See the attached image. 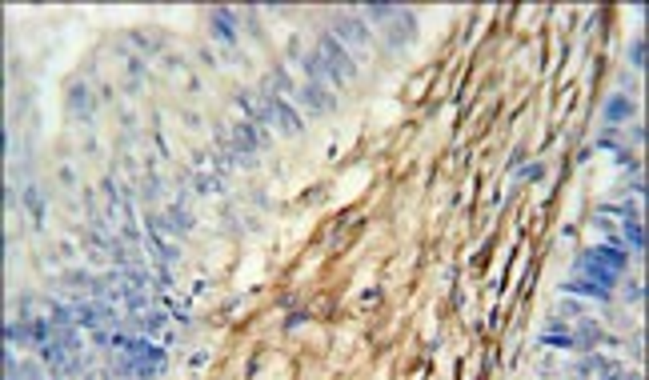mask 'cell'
Here are the masks:
<instances>
[{
	"label": "cell",
	"instance_id": "5bb4252c",
	"mask_svg": "<svg viewBox=\"0 0 649 380\" xmlns=\"http://www.w3.org/2000/svg\"><path fill=\"white\" fill-rule=\"evenodd\" d=\"M601 112H605V121H609V124H625L629 116H633V100H629V97H609Z\"/></svg>",
	"mask_w": 649,
	"mask_h": 380
},
{
	"label": "cell",
	"instance_id": "9a60e30c",
	"mask_svg": "<svg viewBox=\"0 0 649 380\" xmlns=\"http://www.w3.org/2000/svg\"><path fill=\"white\" fill-rule=\"evenodd\" d=\"M149 245H152V252H157V260H161V264H176V260H181V248L169 245L161 233H149Z\"/></svg>",
	"mask_w": 649,
	"mask_h": 380
},
{
	"label": "cell",
	"instance_id": "30bf717a",
	"mask_svg": "<svg viewBox=\"0 0 649 380\" xmlns=\"http://www.w3.org/2000/svg\"><path fill=\"white\" fill-rule=\"evenodd\" d=\"M73 312H76V324H80V329H92V332H97L104 320H113V308L97 305V300H88V305H73Z\"/></svg>",
	"mask_w": 649,
	"mask_h": 380
},
{
	"label": "cell",
	"instance_id": "7a4b0ae2",
	"mask_svg": "<svg viewBox=\"0 0 649 380\" xmlns=\"http://www.w3.org/2000/svg\"><path fill=\"white\" fill-rule=\"evenodd\" d=\"M317 52H321L324 64H329L341 80H353V76H357V61H353V52L345 49L333 32H321V37H317Z\"/></svg>",
	"mask_w": 649,
	"mask_h": 380
},
{
	"label": "cell",
	"instance_id": "6da1fadb",
	"mask_svg": "<svg viewBox=\"0 0 649 380\" xmlns=\"http://www.w3.org/2000/svg\"><path fill=\"white\" fill-rule=\"evenodd\" d=\"M261 104H265L269 124H277L285 136H301V133H305V121L293 112V104H289L285 97H277V92H269V88H265V92H261Z\"/></svg>",
	"mask_w": 649,
	"mask_h": 380
},
{
	"label": "cell",
	"instance_id": "277c9868",
	"mask_svg": "<svg viewBox=\"0 0 649 380\" xmlns=\"http://www.w3.org/2000/svg\"><path fill=\"white\" fill-rule=\"evenodd\" d=\"M4 341H8V344H25V341L49 344V341H56V336H52V320L28 317V320H16V324H8V329H4Z\"/></svg>",
	"mask_w": 649,
	"mask_h": 380
},
{
	"label": "cell",
	"instance_id": "52a82bcc",
	"mask_svg": "<svg viewBox=\"0 0 649 380\" xmlns=\"http://www.w3.org/2000/svg\"><path fill=\"white\" fill-rule=\"evenodd\" d=\"M577 272L586 276V281H593V284H601V288H609L613 293V284H617V272L609 269V264H601L593 252H586V257H577Z\"/></svg>",
	"mask_w": 649,
	"mask_h": 380
},
{
	"label": "cell",
	"instance_id": "2e32d148",
	"mask_svg": "<svg viewBox=\"0 0 649 380\" xmlns=\"http://www.w3.org/2000/svg\"><path fill=\"white\" fill-rule=\"evenodd\" d=\"M25 209H28V216L37 224H44V192H40L37 184H28L25 188Z\"/></svg>",
	"mask_w": 649,
	"mask_h": 380
},
{
	"label": "cell",
	"instance_id": "ac0fdd59",
	"mask_svg": "<svg viewBox=\"0 0 649 380\" xmlns=\"http://www.w3.org/2000/svg\"><path fill=\"white\" fill-rule=\"evenodd\" d=\"M541 344H545V348H577V344H574V332H545V336H541Z\"/></svg>",
	"mask_w": 649,
	"mask_h": 380
},
{
	"label": "cell",
	"instance_id": "4fadbf2b",
	"mask_svg": "<svg viewBox=\"0 0 649 380\" xmlns=\"http://www.w3.org/2000/svg\"><path fill=\"white\" fill-rule=\"evenodd\" d=\"M593 257L601 260V264H609L617 276L625 272V264H629V252H625V245H598V248H589Z\"/></svg>",
	"mask_w": 649,
	"mask_h": 380
},
{
	"label": "cell",
	"instance_id": "9c48e42d",
	"mask_svg": "<svg viewBox=\"0 0 649 380\" xmlns=\"http://www.w3.org/2000/svg\"><path fill=\"white\" fill-rule=\"evenodd\" d=\"M209 28L212 37L229 44V49H237V13H229V8H212L209 13Z\"/></svg>",
	"mask_w": 649,
	"mask_h": 380
},
{
	"label": "cell",
	"instance_id": "8992f818",
	"mask_svg": "<svg viewBox=\"0 0 649 380\" xmlns=\"http://www.w3.org/2000/svg\"><path fill=\"white\" fill-rule=\"evenodd\" d=\"M301 68L309 73V85H324V88H329V85H345V80L324 64L321 52H301Z\"/></svg>",
	"mask_w": 649,
	"mask_h": 380
},
{
	"label": "cell",
	"instance_id": "8fae6325",
	"mask_svg": "<svg viewBox=\"0 0 649 380\" xmlns=\"http://www.w3.org/2000/svg\"><path fill=\"white\" fill-rule=\"evenodd\" d=\"M562 293H569V296H586V300H609V288H601V284H593V281H586V276H574V281H565L562 284Z\"/></svg>",
	"mask_w": 649,
	"mask_h": 380
},
{
	"label": "cell",
	"instance_id": "7c38bea8",
	"mask_svg": "<svg viewBox=\"0 0 649 380\" xmlns=\"http://www.w3.org/2000/svg\"><path fill=\"white\" fill-rule=\"evenodd\" d=\"M92 104H97V100H92V92H88L85 85L68 88V112H73L76 121H92Z\"/></svg>",
	"mask_w": 649,
	"mask_h": 380
},
{
	"label": "cell",
	"instance_id": "5b68a950",
	"mask_svg": "<svg viewBox=\"0 0 649 380\" xmlns=\"http://www.w3.org/2000/svg\"><path fill=\"white\" fill-rule=\"evenodd\" d=\"M293 100H297V104H305L309 112H333V109H337V97H333L324 85H301Z\"/></svg>",
	"mask_w": 649,
	"mask_h": 380
},
{
	"label": "cell",
	"instance_id": "d6986e66",
	"mask_svg": "<svg viewBox=\"0 0 649 380\" xmlns=\"http://www.w3.org/2000/svg\"><path fill=\"white\" fill-rule=\"evenodd\" d=\"M625 240H629V248H645V228H641V221H625Z\"/></svg>",
	"mask_w": 649,
	"mask_h": 380
},
{
	"label": "cell",
	"instance_id": "ffe728a7",
	"mask_svg": "<svg viewBox=\"0 0 649 380\" xmlns=\"http://www.w3.org/2000/svg\"><path fill=\"white\" fill-rule=\"evenodd\" d=\"M397 13H401L397 4H369V8H365V16H369V20H393Z\"/></svg>",
	"mask_w": 649,
	"mask_h": 380
},
{
	"label": "cell",
	"instance_id": "e0dca14e",
	"mask_svg": "<svg viewBox=\"0 0 649 380\" xmlns=\"http://www.w3.org/2000/svg\"><path fill=\"white\" fill-rule=\"evenodd\" d=\"M140 332H145V336H161V332H164V317H161V312H140Z\"/></svg>",
	"mask_w": 649,
	"mask_h": 380
},
{
	"label": "cell",
	"instance_id": "44dd1931",
	"mask_svg": "<svg viewBox=\"0 0 649 380\" xmlns=\"http://www.w3.org/2000/svg\"><path fill=\"white\" fill-rule=\"evenodd\" d=\"M645 40H633V44H629V64H633V68H645Z\"/></svg>",
	"mask_w": 649,
	"mask_h": 380
},
{
	"label": "cell",
	"instance_id": "3957f363",
	"mask_svg": "<svg viewBox=\"0 0 649 380\" xmlns=\"http://www.w3.org/2000/svg\"><path fill=\"white\" fill-rule=\"evenodd\" d=\"M333 37H337L341 44L361 49V52L373 49V32H369V25H365L361 16H353V13H337V16H333Z\"/></svg>",
	"mask_w": 649,
	"mask_h": 380
},
{
	"label": "cell",
	"instance_id": "ba28073f",
	"mask_svg": "<svg viewBox=\"0 0 649 380\" xmlns=\"http://www.w3.org/2000/svg\"><path fill=\"white\" fill-rule=\"evenodd\" d=\"M413 40H417V16L401 8V13L389 20V49H405V44H413Z\"/></svg>",
	"mask_w": 649,
	"mask_h": 380
}]
</instances>
